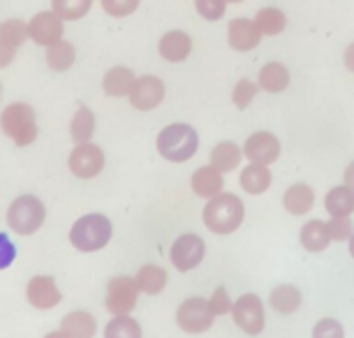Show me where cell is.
<instances>
[{
    "label": "cell",
    "instance_id": "6da1fadb",
    "mask_svg": "<svg viewBox=\"0 0 354 338\" xmlns=\"http://www.w3.org/2000/svg\"><path fill=\"white\" fill-rule=\"evenodd\" d=\"M245 216L243 202L232 192H220L204 207V225L213 234H232L241 227Z\"/></svg>",
    "mask_w": 354,
    "mask_h": 338
},
{
    "label": "cell",
    "instance_id": "7a4b0ae2",
    "mask_svg": "<svg viewBox=\"0 0 354 338\" xmlns=\"http://www.w3.org/2000/svg\"><path fill=\"white\" fill-rule=\"evenodd\" d=\"M111 220L102 214L82 216L70 229V243L79 253H97L111 241Z\"/></svg>",
    "mask_w": 354,
    "mask_h": 338
},
{
    "label": "cell",
    "instance_id": "3957f363",
    "mask_svg": "<svg viewBox=\"0 0 354 338\" xmlns=\"http://www.w3.org/2000/svg\"><path fill=\"white\" fill-rule=\"evenodd\" d=\"M0 130L5 137L15 142V147H30L37 139V118L35 109L26 102H12L0 114Z\"/></svg>",
    "mask_w": 354,
    "mask_h": 338
},
{
    "label": "cell",
    "instance_id": "277c9868",
    "mask_svg": "<svg viewBox=\"0 0 354 338\" xmlns=\"http://www.w3.org/2000/svg\"><path fill=\"white\" fill-rule=\"evenodd\" d=\"M199 137L188 123H174L158 135V153L169 162H185L197 153Z\"/></svg>",
    "mask_w": 354,
    "mask_h": 338
},
{
    "label": "cell",
    "instance_id": "5b68a950",
    "mask_svg": "<svg viewBox=\"0 0 354 338\" xmlns=\"http://www.w3.org/2000/svg\"><path fill=\"white\" fill-rule=\"evenodd\" d=\"M46 218V209L35 195H19L8 209V227L15 234L30 236L42 227Z\"/></svg>",
    "mask_w": 354,
    "mask_h": 338
},
{
    "label": "cell",
    "instance_id": "8992f818",
    "mask_svg": "<svg viewBox=\"0 0 354 338\" xmlns=\"http://www.w3.org/2000/svg\"><path fill=\"white\" fill-rule=\"evenodd\" d=\"M213 320L216 313L211 308V301L202 297H190L176 310V324L185 334H204L213 327Z\"/></svg>",
    "mask_w": 354,
    "mask_h": 338
},
{
    "label": "cell",
    "instance_id": "52a82bcc",
    "mask_svg": "<svg viewBox=\"0 0 354 338\" xmlns=\"http://www.w3.org/2000/svg\"><path fill=\"white\" fill-rule=\"evenodd\" d=\"M139 299V285L130 276H113L106 283V299L104 308L111 315H130Z\"/></svg>",
    "mask_w": 354,
    "mask_h": 338
},
{
    "label": "cell",
    "instance_id": "ba28073f",
    "mask_svg": "<svg viewBox=\"0 0 354 338\" xmlns=\"http://www.w3.org/2000/svg\"><path fill=\"white\" fill-rule=\"evenodd\" d=\"M232 317L236 322L239 329H243L248 336H257L262 334L264 329V306L262 299L257 294H243L234 301L232 308Z\"/></svg>",
    "mask_w": 354,
    "mask_h": 338
},
{
    "label": "cell",
    "instance_id": "9c48e42d",
    "mask_svg": "<svg viewBox=\"0 0 354 338\" xmlns=\"http://www.w3.org/2000/svg\"><path fill=\"white\" fill-rule=\"evenodd\" d=\"M68 167L70 171L75 174L77 178H95L100 171L104 169V151L97 147V144H77L75 151L70 153V160H68Z\"/></svg>",
    "mask_w": 354,
    "mask_h": 338
},
{
    "label": "cell",
    "instance_id": "30bf717a",
    "mask_svg": "<svg viewBox=\"0 0 354 338\" xmlns=\"http://www.w3.org/2000/svg\"><path fill=\"white\" fill-rule=\"evenodd\" d=\"M26 299H28L32 308L51 310L61 303L63 294L51 276H32L28 285H26Z\"/></svg>",
    "mask_w": 354,
    "mask_h": 338
},
{
    "label": "cell",
    "instance_id": "8fae6325",
    "mask_svg": "<svg viewBox=\"0 0 354 338\" xmlns=\"http://www.w3.org/2000/svg\"><path fill=\"white\" fill-rule=\"evenodd\" d=\"M204 253H206V246L202 238L197 234H183L174 241L169 257H171V264L178 271H190L204 260Z\"/></svg>",
    "mask_w": 354,
    "mask_h": 338
},
{
    "label": "cell",
    "instance_id": "7c38bea8",
    "mask_svg": "<svg viewBox=\"0 0 354 338\" xmlns=\"http://www.w3.org/2000/svg\"><path fill=\"white\" fill-rule=\"evenodd\" d=\"M130 104L139 111H151L156 109L160 102L165 100V84L162 79H158L156 75H144L137 77L135 88L130 93Z\"/></svg>",
    "mask_w": 354,
    "mask_h": 338
},
{
    "label": "cell",
    "instance_id": "4fadbf2b",
    "mask_svg": "<svg viewBox=\"0 0 354 338\" xmlns=\"http://www.w3.org/2000/svg\"><path fill=\"white\" fill-rule=\"evenodd\" d=\"M28 32H30V39L39 46H51L56 42L63 39V19L56 15V12H39L30 19L28 24Z\"/></svg>",
    "mask_w": 354,
    "mask_h": 338
},
{
    "label": "cell",
    "instance_id": "5bb4252c",
    "mask_svg": "<svg viewBox=\"0 0 354 338\" xmlns=\"http://www.w3.org/2000/svg\"><path fill=\"white\" fill-rule=\"evenodd\" d=\"M243 156L248 158L250 162L269 167V165L276 162L278 156H280V142H278V137L271 135V132H264V130L262 132H255V135H250L248 142H245Z\"/></svg>",
    "mask_w": 354,
    "mask_h": 338
},
{
    "label": "cell",
    "instance_id": "9a60e30c",
    "mask_svg": "<svg viewBox=\"0 0 354 338\" xmlns=\"http://www.w3.org/2000/svg\"><path fill=\"white\" fill-rule=\"evenodd\" d=\"M227 39L234 51H250L262 42V30L250 19H232L227 26Z\"/></svg>",
    "mask_w": 354,
    "mask_h": 338
},
{
    "label": "cell",
    "instance_id": "2e32d148",
    "mask_svg": "<svg viewBox=\"0 0 354 338\" xmlns=\"http://www.w3.org/2000/svg\"><path fill=\"white\" fill-rule=\"evenodd\" d=\"M192 192L197 197H204V200H213L218 197L220 192L225 188V178H223V171L216 169L213 165H206V167H199L195 174H192Z\"/></svg>",
    "mask_w": 354,
    "mask_h": 338
},
{
    "label": "cell",
    "instance_id": "e0dca14e",
    "mask_svg": "<svg viewBox=\"0 0 354 338\" xmlns=\"http://www.w3.org/2000/svg\"><path fill=\"white\" fill-rule=\"evenodd\" d=\"M158 51H160V56H162L165 61L181 63V61H185V58L190 56L192 39H190L188 32H183V30H169V32H165L162 39H160Z\"/></svg>",
    "mask_w": 354,
    "mask_h": 338
},
{
    "label": "cell",
    "instance_id": "ac0fdd59",
    "mask_svg": "<svg viewBox=\"0 0 354 338\" xmlns=\"http://www.w3.org/2000/svg\"><path fill=\"white\" fill-rule=\"evenodd\" d=\"M135 82H137L135 72L130 68H123V65H116V68H111L104 75L102 88L109 97H125V95H130L132 88H135Z\"/></svg>",
    "mask_w": 354,
    "mask_h": 338
},
{
    "label": "cell",
    "instance_id": "d6986e66",
    "mask_svg": "<svg viewBox=\"0 0 354 338\" xmlns=\"http://www.w3.org/2000/svg\"><path fill=\"white\" fill-rule=\"evenodd\" d=\"M61 331L68 338H93L97 331V322L86 310H72V313L63 317Z\"/></svg>",
    "mask_w": 354,
    "mask_h": 338
},
{
    "label": "cell",
    "instance_id": "ffe728a7",
    "mask_svg": "<svg viewBox=\"0 0 354 338\" xmlns=\"http://www.w3.org/2000/svg\"><path fill=\"white\" fill-rule=\"evenodd\" d=\"M283 204L292 216H304V214H308L313 209V204H315V192L306 183L290 185L283 197Z\"/></svg>",
    "mask_w": 354,
    "mask_h": 338
},
{
    "label": "cell",
    "instance_id": "44dd1931",
    "mask_svg": "<svg viewBox=\"0 0 354 338\" xmlns=\"http://www.w3.org/2000/svg\"><path fill=\"white\" fill-rule=\"evenodd\" d=\"M324 207L331 218H350L354 211V190L347 185L331 188L324 197Z\"/></svg>",
    "mask_w": 354,
    "mask_h": 338
},
{
    "label": "cell",
    "instance_id": "7402d4cb",
    "mask_svg": "<svg viewBox=\"0 0 354 338\" xmlns=\"http://www.w3.org/2000/svg\"><path fill=\"white\" fill-rule=\"evenodd\" d=\"M269 303H271V308H273V310H278V313L290 315V313H294V310H297L299 306H301V292H299L297 285H290V283L278 285V288H273V290H271Z\"/></svg>",
    "mask_w": 354,
    "mask_h": 338
},
{
    "label": "cell",
    "instance_id": "603a6c76",
    "mask_svg": "<svg viewBox=\"0 0 354 338\" xmlns=\"http://www.w3.org/2000/svg\"><path fill=\"white\" fill-rule=\"evenodd\" d=\"M331 236H329V225L322 220H310L301 227V246L308 253H322L329 246Z\"/></svg>",
    "mask_w": 354,
    "mask_h": 338
},
{
    "label": "cell",
    "instance_id": "cb8c5ba5",
    "mask_svg": "<svg viewBox=\"0 0 354 338\" xmlns=\"http://www.w3.org/2000/svg\"><path fill=\"white\" fill-rule=\"evenodd\" d=\"M93 135H95V114L82 104L70 121V139L75 144H88Z\"/></svg>",
    "mask_w": 354,
    "mask_h": 338
},
{
    "label": "cell",
    "instance_id": "d4e9b609",
    "mask_svg": "<svg viewBox=\"0 0 354 338\" xmlns=\"http://www.w3.org/2000/svg\"><path fill=\"white\" fill-rule=\"evenodd\" d=\"M290 86V70L283 63H266L259 70V88L269 93H283Z\"/></svg>",
    "mask_w": 354,
    "mask_h": 338
},
{
    "label": "cell",
    "instance_id": "484cf974",
    "mask_svg": "<svg viewBox=\"0 0 354 338\" xmlns=\"http://www.w3.org/2000/svg\"><path fill=\"white\" fill-rule=\"evenodd\" d=\"M269 185H271V171L264 165L250 162L241 171V188L245 192H250V195H262V192L269 190Z\"/></svg>",
    "mask_w": 354,
    "mask_h": 338
},
{
    "label": "cell",
    "instance_id": "4316f807",
    "mask_svg": "<svg viewBox=\"0 0 354 338\" xmlns=\"http://www.w3.org/2000/svg\"><path fill=\"white\" fill-rule=\"evenodd\" d=\"M243 158H245L243 151L234 142H220L218 147H213V151H211V165L220 171L236 169Z\"/></svg>",
    "mask_w": 354,
    "mask_h": 338
},
{
    "label": "cell",
    "instance_id": "83f0119b",
    "mask_svg": "<svg viewBox=\"0 0 354 338\" xmlns=\"http://www.w3.org/2000/svg\"><path fill=\"white\" fill-rule=\"evenodd\" d=\"M135 281L139 285V292L144 294H160L167 285V271L162 267H156V264H146L137 271Z\"/></svg>",
    "mask_w": 354,
    "mask_h": 338
},
{
    "label": "cell",
    "instance_id": "f1b7e54d",
    "mask_svg": "<svg viewBox=\"0 0 354 338\" xmlns=\"http://www.w3.org/2000/svg\"><path fill=\"white\" fill-rule=\"evenodd\" d=\"M75 58H77L75 46H72L70 42H65V39L46 46V65H49L53 72L70 70L72 65H75Z\"/></svg>",
    "mask_w": 354,
    "mask_h": 338
},
{
    "label": "cell",
    "instance_id": "f546056e",
    "mask_svg": "<svg viewBox=\"0 0 354 338\" xmlns=\"http://www.w3.org/2000/svg\"><path fill=\"white\" fill-rule=\"evenodd\" d=\"M104 338H142V327L130 315H113L104 327Z\"/></svg>",
    "mask_w": 354,
    "mask_h": 338
},
{
    "label": "cell",
    "instance_id": "4dcf8cb0",
    "mask_svg": "<svg viewBox=\"0 0 354 338\" xmlns=\"http://www.w3.org/2000/svg\"><path fill=\"white\" fill-rule=\"evenodd\" d=\"M255 24H257V28L262 30V35L273 37V35H280V32L285 30L287 17H285V12L278 10V8H264V10L257 12Z\"/></svg>",
    "mask_w": 354,
    "mask_h": 338
},
{
    "label": "cell",
    "instance_id": "1f68e13d",
    "mask_svg": "<svg viewBox=\"0 0 354 338\" xmlns=\"http://www.w3.org/2000/svg\"><path fill=\"white\" fill-rule=\"evenodd\" d=\"M93 0H51V10L56 12L63 21H77L88 15Z\"/></svg>",
    "mask_w": 354,
    "mask_h": 338
},
{
    "label": "cell",
    "instance_id": "d6a6232c",
    "mask_svg": "<svg viewBox=\"0 0 354 338\" xmlns=\"http://www.w3.org/2000/svg\"><path fill=\"white\" fill-rule=\"evenodd\" d=\"M0 37L15 46V49H19V46L30 37L28 24H26L24 19H8V21L0 24Z\"/></svg>",
    "mask_w": 354,
    "mask_h": 338
},
{
    "label": "cell",
    "instance_id": "836d02e7",
    "mask_svg": "<svg viewBox=\"0 0 354 338\" xmlns=\"http://www.w3.org/2000/svg\"><path fill=\"white\" fill-rule=\"evenodd\" d=\"M255 95H257V86L252 82H248V79H241V82L234 86L232 102L236 104L239 109H245L252 100H255Z\"/></svg>",
    "mask_w": 354,
    "mask_h": 338
},
{
    "label": "cell",
    "instance_id": "e575fe53",
    "mask_svg": "<svg viewBox=\"0 0 354 338\" xmlns=\"http://www.w3.org/2000/svg\"><path fill=\"white\" fill-rule=\"evenodd\" d=\"M225 5H227V0H195L199 17H204L206 21H218V19H223Z\"/></svg>",
    "mask_w": 354,
    "mask_h": 338
},
{
    "label": "cell",
    "instance_id": "d590c367",
    "mask_svg": "<svg viewBox=\"0 0 354 338\" xmlns=\"http://www.w3.org/2000/svg\"><path fill=\"white\" fill-rule=\"evenodd\" d=\"M313 338H345V329L333 317H324L313 327Z\"/></svg>",
    "mask_w": 354,
    "mask_h": 338
},
{
    "label": "cell",
    "instance_id": "8d00e7d4",
    "mask_svg": "<svg viewBox=\"0 0 354 338\" xmlns=\"http://www.w3.org/2000/svg\"><path fill=\"white\" fill-rule=\"evenodd\" d=\"M137 8H139V0H102V10L109 17L116 19L130 17Z\"/></svg>",
    "mask_w": 354,
    "mask_h": 338
},
{
    "label": "cell",
    "instance_id": "74e56055",
    "mask_svg": "<svg viewBox=\"0 0 354 338\" xmlns=\"http://www.w3.org/2000/svg\"><path fill=\"white\" fill-rule=\"evenodd\" d=\"M326 225H329L331 241H347L354 234V225L350 218H331Z\"/></svg>",
    "mask_w": 354,
    "mask_h": 338
},
{
    "label": "cell",
    "instance_id": "f35d334b",
    "mask_svg": "<svg viewBox=\"0 0 354 338\" xmlns=\"http://www.w3.org/2000/svg\"><path fill=\"white\" fill-rule=\"evenodd\" d=\"M211 308H213V313H216L218 317L220 315H227V313H232V308H234V301L230 299V294H227V288H216V292H213L211 297Z\"/></svg>",
    "mask_w": 354,
    "mask_h": 338
},
{
    "label": "cell",
    "instance_id": "ab89813d",
    "mask_svg": "<svg viewBox=\"0 0 354 338\" xmlns=\"http://www.w3.org/2000/svg\"><path fill=\"white\" fill-rule=\"evenodd\" d=\"M17 257V246L10 241V236L5 232H0V271L8 269Z\"/></svg>",
    "mask_w": 354,
    "mask_h": 338
},
{
    "label": "cell",
    "instance_id": "60d3db41",
    "mask_svg": "<svg viewBox=\"0 0 354 338\" xmlns=\"http://www.w3.org/2000/svg\"><path fill=\"white\" fill-rule=\"evenodd\" d=\"M15 54H17V49L12 44L5 42L3 37H0V70L3 68H8V65L15 61Z\"/></svg>",
    "mask_w": 354,
    "mask_h": 338
},
{
    "label": "cell",
    "instance_id": "b9f144b4",
    "mask_svg": "<svg viewBox=\"0 0 354 338\" xmlns=\"http://www.w3.org/2000/svg\"><path fill=\"white\" fill-rule=\"evenodd\" d=\"M343 63H345V68H347V70L354 72V42L345 49V54H343Z\"/></svg>",
    "mask_w": 354,
    "mask_h": 338
},
{
    "label": "cell",
    "instance_id": "7bdbcfd3",
    "mask_svg": "<svg viewBox=\"0 0 354 338\" xmlns=\"http://www.w3.org/2000/svg\"><path fill=\"white\" fill-rule=\"evenodd\" d=\"M345 185L354 190V160L347 165V169H345Z\"/></svg>",
    "mask_w": 354,
    "mask_h": 338
},
{
    "label": "cell",
    "instance_id": "ee69618b",
    "mask_svg": "<svg viewBox=\"0 0 354 338\" xmlns=\"http://www.w3.org/2000/svg\"><path fill=\"white\" fill-rule=\"evenodd\" d=\"M44 338H68V336H65V334H63V331H61V329H58V331H49V334H46Z\"/></svg>",
    "mask_w": 354,
    "mask_h": 338
},
{
    "label": "cell",
    "instance_id": "f6af8a7d",
    "mask_svg": "<svg viewBox=\"0 0 354 338\" xmlns=\"http://www.w3.org/2000/svg\"><path fill=\"white\" fill-rule=\"evenodd\" d=\"M350 255L354 257V234L350 236Z\"/></svg>",
    "mask_w": 354,
    "mask_h": 338
},
{
    "label": "cell",
    "instance_id": "bcb514c9",
    "mask_svg": "<svg viewBox=\"0 0 354 338\" xmlns=\"http://www.w3.org/2000/svg\"><path fill=\"white\" fill-rule=\"evenodd\" d=\"M227 3H243V0H227Z\"/></svg>",
    "mask_w": 354,
    "mask_h": 338
},
{
    "label": "cell",
    "instance_id": "7dc6e473",
    "mask_svg": "<svg viewBox=\"0 0 354 338\" xmlns=\"http://www.w3.org/2000/svg\"><path fill=\"white\" fill-rule=\"evenodd\" d=\"M0 97H3V86H0Z\"/></svg>",
    "mask_w": 354,
    "mask_h": 338
}]
</instances>
